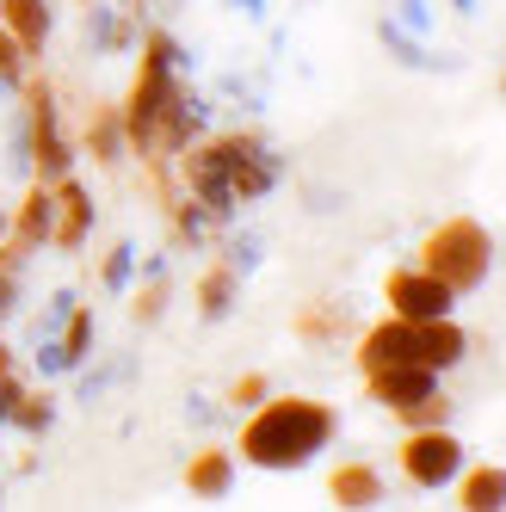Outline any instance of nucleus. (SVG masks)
<instances>
[{
	"label": "nucleus",
	"instance_id": "obj_1",
	"mask_svg": "<svg viewBox=\"0 0 506 512\" xmlns=\"http://www.w3.org/2000/svg\"><path fill=\"white\" fill-rule=\"evenodd\" d=\"M340 438V408L321 395H266L235 432V457L266 475H297Z\"/></svg>",
	"mask_w": 506,
	"mask_h": 512
},
{
	"label": "nucleus",
	"instance_id": "obj_2",
	"mask_svg": "<svg viewBox=\"0 0 506 512\" xmlns=\"http://www.w3.org/2000/svg\"><path fill=\"white\" fill-rule=\"evenodd\" d=\"M186 50H179L167 31H149L142 38V62H136V81L118 99L124 112V136H130V155L142 161H173V118H179V99H186Z\"/></svg>",
	"mask_w": 506,
	"mask_h": 512
},
{
	"label": "nucleus",
	"instance_id": "obj_3",
	"mask_svg": "<svg viewBox=\"0 0 506 512\" xmlns=\"http://www.w3.org/2000/svg\"><path fill=\"white\" fill-rule=\"evenodd\" d=\"M414 266H426L432 278H445L457 297H469V290H482L494 278V235L476 216H445V223H432L420 235Z\"/></svg>",
	"mask_w": 506,
	"mask_h": 512
},
{
	"label": "nucleus",
	"instance_id": "obj_4",
	"mask_svg": "<svg viewBox=\"0 0 506 512\" xmlns=\"http://www.w3.org/2000/svg\"><path fill=\"white\" fill-rule=\"evenodd\" d=\"M19 99H25L31 179H44V186H56V179H68V173H75V161H81V142L68 136V130H62V118H56V87H50V75H25Z\"/></svg>",
	"mask_w": 506,
	"mask_h": 512
},
{
	"label": "nucleus",
	"instance_id": "obj_5",
	"mask_svg": "<svg viewBox=\"0 0 506 512\" xmlns=\"http://www.w3.org/2000/svg\"><path fill=\"white\" fill-rule=\"evenodd\" d=\"M469 463V445L445 426H408L402 445H395V469H402V482L420 488V494H445L457 482V469Z\"/></svg>",
	"mask_w": 506,
	"mask_h": 512
},
{
	"label": "nucleus",
	"instance_id": "obj_6",
	"mask_svg": "<svg viewBox=\"0 0 506 512\" xmlns=\"http://www.w3.org/2000/svg\"><path fill=\"white\" fill-rule=\"evenodd\" d=\"M457 290L445 278H432L426 266H395L383 278V309L402 315V321H439V315H457Z\"/></svg>",
	"mask_w": 506,
	"mask_h": 512
},
{
	"label": "nucleus",
	"instance_id": "obj_7",
	"mask_svg": "<svg viewBox=\"0 0 506 512\" xmlns=\"http://www.w3.org/2000/svg\"><path fill=\"white\" fill-rule=\"evenodd\" d=\"M352 364L358 371H383V364H426L420 358V321H402V315H383L371 321L352 346Z\"/></svg>",
	"mask_w": 506,
	"mask_h": 512
},
{
	"label": "nucleus",
	"instance_id": "obj_8",
	"mask_svg": "<svg viewBox=\"0 0 506 512\" xmlns=\"http://www.w3.org/2000/svg\"><path fill=\"white\" fill-rule=\"evenodd\" d=\"M93 229H99V204H93V192L81 186L75 173L56 179V229H50V247H56V253H81V247L93 241Z\"/></svg>",
	"mask_w": 506,
	"mask_h": 512
},
{
	"label": "nucleus",
	"instance_id": "obj_9",
	"mask_svg": "<svg viewBox=\"0 0 506 512\" xmlns=\"http://www.w3.org/2000/svg\"><path fill=\"white\" fill-rule=\"evenodd\" d=\"M358 377H365V401H377L383 414H395V408H408V401L439 389L432 364H383V371H358Z\"/></svg>",
	"mask_w": 506,
	"mask_h": 512
},
{
	"label": "nucleus",
	"instance_id": "obj_10",
	"mask_svg": "<svg viewBox=\"0 0 506 512\" xmlns=\"http://www.w3.org/2000/svg\"><path fill=\"white\" fill-rule=\"evenodd\" d=\"M235 475H241V457L235 445H198L179 469V482H186L192 500H229L235 494Z\"/></svg>",
	"mask_w": 506,
	"mask_h": 512
},
{
	"label": "nucleus",
	"instance_id": "obj_11",
	"mask_svg": "<svg viewBox=\"0 0 506 512\" xmlns=\"http://www.w3.org/2000/svg\"><path fill=\"white\" fill-rule=\"evenodd\" d=\"M328 500L340 512H371L389 500V482H383V469L365 463V457H352V463H334L328 469Z\"/></svg>",
	"mask_w": 506,
	"mask_h": 512
},
{
	"label": "nucleus",
	"instance_id": "obj_12",
	"mask_svg": "<svg viewBox=\"0 0 506 512\" xmlns=\"http://www.w3.org/2000/svg\"><path fill=\"white\" fill-rule=\"evenodd\" d=\"M87 358H93V309H81V303H75V309L62 315V334L38 346V364H44L50 377H56V371L68 377V371H81Z\"/></svg>",
	"mask_w": 506,
	"mask_h": 512
},
{
	"label": "nucleus",
	"instance_id": "obj_13",
	"mask_svg": "<svg viewBox=\"0 0 506 512\" xmlns=\"http://www.w3.org/2000/svg\"><path fill=\"white\" fill-rule=\"evenodd\" d=\"M81 155H87V161H99V167H124V161H130L124 112H118L112 99H99L93 112H87V124H81Z\"/></svg>",
	"mask_w": 506,
	"mask_h": 512
},
{
	"label": "nucleus",
	"instance_id": "obj_14",
	"mask_svg": "<svg viewBox=\"0 0 506 512\" xmlns=\"http://www.w3.org/2000/svg\"><path fill=\"white\" fill-rule=\"evenodd\" d=\"M451 506L463 512H500L506 506V463H463L451 482Z\"/></svg>",
	"mask_w": 506,
	"mask_h": 512
},
{
	"label": "nucleus",
	"instance_id": "obj_15",
	"mask_svg": "<svg viewBox=\"0 0 506 512\" xmlns=\"http://www.w3.org/2000/svg\"><path fill=\"white\" fill-rule=\"evenodd\" d=\"M192 297H198V321H204V327L229 321V315H235V297H241V272H235L229 260H204Z\"/></svg>",
	"mask_w": 506,
	"mask_h": 512
},
{
	"label": "nucleus",
	"instance_id": "obj_16",
	"mask_svg": "<svg viewBox=\"0 0 506 512\" xmlns=\"http://www.w3.org/2000/svg\"><path fill=\"white\" fill-rule=\"evenodd\" d=\"M420 358L432 364L439 377H451L457 364L469 358V327L457 315H439V321H420Z\"/></svg>",
	"mask_w": 506,
	"mask_h": 512
},
{
	"label": "nucleus",
	"instance_id": "obj_17",
	"mask_svg": "<svg viewBox=\"0 0 506 512\" xmlns=\"http://www.w3.org/2000/svg\"><path fill=\"white\" fill-rule=\"evenodd\" d=\"M0 25H7L31 56H44L50 31H56V7L50 0H0Z\"/></svg>",
	"mask_w": 506,
	"mask_h": 512
},
{
	"label": "nucleus",
	"instance_id": "obj_18",
	"mask_svg": "<svg viewBox=\"0 0 506 512\" xmlns=\"http://www.w3.org/2000/svg\"><path fill=\"white\" fill-rule=\"evenodd\" d=\"M291 327H297V340H309V346H340V340H352V321H346L340 303H303Z\"/></svg>",
	"mask_w": 506,
	"mask_h": 512
},
{
	"label": "nucleus",
	"instance_id": "obj_19",
	"mask_svg": "<svg viewBox=\"0 0 506 512\" xmlns=\"http://www.w3.org/2000/svg\"><path fill=\"white\" fill-rule=\"evenodd\" d=\"M50 426H56V401H50V395H38V389H25V395H19V408H13V420H7V432L44 438Z\"/></svg>",
	"mask_w": 506,
	"mask_h": 512
},
{
	"label": "nucleus",
	"instance_id": "obj_20",
	"mask_svg": "<svg viewBox=\"0 0 506 512\" xmlns=\"http://www.w3.org/2000/svg\"><path fill=\"white\" fill-rule=\"evenodd\" d=\"M31 62H38V56H31V50L13 38V31L0 25V87L19 93V87H25V75H31Z\"/></svg>",
	"mask_w": 506,
	"mask_h": 512
},
{
	"label": "nucleus",
	"instance_id": "obj_21",
	"mask_svg": "<svg viewBox=\"0 0 506 512\" xmlns=\"http://www.w3.org/2000/svg\"><path fill=\"white\" fill-rule=\"evenodd\" d=\"M395 420H402V432H408V426H445V420H451V401L432 389V395L408 401V408H395Z\"/></svg>",
	"mask_w": 506,
	"mask_h": 512
},
{
	"label": "nucleus",
	"instance_id": "obj_22",
	"mask_svg": "<svg viewBox=\"0 0 506 512\" xmlns=\"http://www.w3.org/2000/svg\"><path fill=\"white\" fill-rule=\"evenodd\" d=\"M167 315V272H155V278H142V290H136V303H130V321H161Z\"/></svg>",
	"mask_w": 506,
	"mask_h": 512
},
{
	"label": "nucleus",
	"instance_id": "obj_23",
	"mask_svg": "<svg viewBox=\"0 0 506 512\" xmlns=\"http://www.w3.org/2000/svg\"><path fill=\"white\" fill-rule=\"evenodd\" d=\"M266 395H272V377H266V371H247V377H235V383H229V395H223V401L247 414V408H260Z\"/></svg>",
	"mask_w": 506,
	"mask_h": 512
},
{
	"label": "nucleus",
	"instance_id": "obj_24",
	"mask_svg": "<svg viewBox=\"0 0 506 512\" xmlns=\"http://www.w3.org/2000/svg\"><path fill=\"white\" fill-rule=\"evenodd\" d=\"M130 272H136V247H130V241H118L112 253H105V266H99V284H105V290H124V284H130Z\"/></svg>",
	"mask_w": 506,
	"mask_h": 512
},
{
	"label": "nucleus",
	"instance_id": "obj_25",
	"mask_svg": "<svg viewBox=\"0 0 506 512\" xmlns=\"http://www.w3.org/2000/svg\"><path fill=\"white\" fill-rule=\"evenodd\" d=\"M383 44L395 50V62H408V68H426L420 44H414V38H402V25H395V19H383Z\"/></svg>",
	"mask_w": 506,
	"mask_h": 512
},
{
	"label": "nucleus",
	"instance_id": "obj_26",
	"mask_svg": "<svg viewBox=\"0 0 506 512\" xmlns=\"http://www.w3.org/2000/svg\"><path fill=\"white\" fill-rule=\"evenodd\" d=\"M223 260H229V266H235V272L247 278L253 266H260V241H253V235H235V241H229V253H223Z\"/></svg>",
	"mask_w": 506,
	"mask_h": 512
},
{
	"label": "nucleus",
	"instance_id": "obj_27",
	"mask_svg": "<svg viewBox=\"0 0 506 512\" xmlns=\"http://www.w3.org/2000/svg\"><path fill=\"white\" fill-rule=\"evenodd\" d=\"M13 315H19V272L0 266V327H7Z\"/></svg>",
	"mask_w": 506,
	"mask_h": 512
},
{
	"label": "nucleus",
	"instance_id": "obj_28",
	"mask_svg": "<svg viewBox=\"0 0 506 512\" xmlns=\"http://www.w3.org/2000/svg\"><path fill=\"white\" fill-rule=\"evenodd\" d=\"M402 13H408L414 25H426V0H402Z\"/></svg>",
	"mask_w": 506,
	"mask_h": 512
},
{
	"label": "nucleus",
	"instance_id": "obj_29",
	"mask_svg": "<svg viewBox=\"0 0 506 512\" xmlns=\"http://www.w3.org/2000/svg\"><path fill=\"white\" fill-rule=\"evenodd\" d=\"M7 223H13V204L0 198V241H7Z\"/></svg>",
	"mask_w": 506,
	"mask_h": 512
},
{
	"label": "nucleus",
	"instance_id": "obj_30",
	"mask_svg": "<svg viewBox=\"0 0 506 512\" xmlns=\"http://www.w3.org/2000/svg\"><path fill=\"white\" fill-rule=\"evenodd\" d=\"M457 13H476V7H469V0H457Z\"/></svg>",
	"mask_w": 506,
	"mask_h": 512
},
{
	"label": "nucleus",
	"instance_id": "obj_31",
	"mask_svg": "<svg viewBox=\"0 0 506 512\" xmlns=\"http://www.w3.org/2000/svg\"><path fill=\"white\" fill-rule=\"evenodd\" d=\"M500 93H506V75H500Z\"/></svg>",
	"mask_w": 506,
	"mask_h": 512
}]
</instances>
